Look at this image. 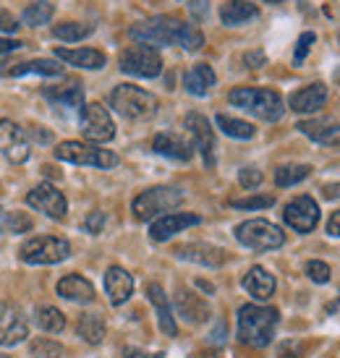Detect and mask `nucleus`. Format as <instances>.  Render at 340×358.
Instances as JSON below:
<instances>
[{
  "label": "nucleus",
  "instance_id": "f257e3e1",
  "mask_svg": "<svg viewBox=\"0 0 340 358\" xmlns=\"http://www.w3.org/2000/svg\"><path fill=\"white\" fill-rule=\"evenodd\" d=\"M278 308L254 306L246 303L239 311V340L249 348H264L270 345L275 327H278Z\"/></svg>",
  "mask_w": 340,
  "mask_h": 358
},
{
  "label": "nucleus",
  "instance_id": "f03ea898",
  "mask_svg": "<svg viewBox=\"0 0 340 358\" xmlns=\"http://www.w3.org/2000/svg\"><path fill=\"white\" fill-rule=\"evenodd\" d=\"M228 102L233 108H241L251 113L260 120H275L283 118V97L275 90H260V87H239L228 94Z\"/></svg>",
  "mask_w": 340,
  "mask_h": 358
},
{
  "label": "nucleus",
  "instance_id": "7ed1b4c3",
  "mask_svg": "<svg viewBox=\"0 0 340 358\" xmlns=\"http://www.w3.org/2000/svg\"><path fill=\"white\" fill-rule=\"evenodd\" d=\"M186 29V21L176 19V16H152V19L136 21L129 29V37L136 40L139 45H180Z\"/></svg>",
  "mask_w": 340,
  "mask_h": 358
},
{
  "label": "nucleus",
  "instance_id": "20e7f679",
  "mask_svg": "<svg viewBox=\"0 0 340 358\" xmlns=\"http://www.w3.org/2000/svg\"><path fill=\"white\" fill-rule=\"evenodd\" d=\"M111 105L118 110L123 118L144 120L155 115L157 97L150 94L147 90H141V87H134V84H118V87L111 92Z\"/></svg>",
  "mask_w": 340,
  "mask_h": 358
},
{
  "label": "nucleus",
  "instance_id": "39448f33",
  "mask_svg": "<svg viewBox=\"0 0 340 358\" xmlns=\"http://www.w3.org/2000/svg\"><path fill=\"white\" fill-rule=\"evenodd\" d=\"M236 238L241 246L254 251H272L285 243V233L267 220H246L236 228Z\"/></svg>",
  "mask_w": 340,
  "mask_h": 358
},
{
  "label": "nucleus",
  "instance_id": "423d86ee",
  "mask_svg": "<svg viewBox=\"0 0 340 358\" xmlns=\"http://www.w3.org/2000/svg\"><path fill=\"white\" fill-rule=\"evenodd\" d=\"M183 201V194L178 189H170V186H155V189L141 191L139 196L134 199L131 209H134V217L147 222V220L157 217L160 212H170Z\"/></svg>",
  "mask_w": 340,
  "mask_h": 358
},
{
  "label": "nucleus",
  "instance_id": "0eeeda50",
  "mask_svg": "<svg viewBox=\"0 0 340 358\" xmlns=\"http://www.w3.org/2000/svg\"><path fill=\"white\" fill-rule=\"evenodd\" d=\"M55 157L63 162H73V165H92V168H115L118 157L111 150H100L94 144H84V141H60L55 147Z\"/></svg>",
  "mask_w": 340,
  "mask_h": 358
},
{
  "label": "nucleus",
  "instance_id": "6e6552de",
  "mask_svg": "<svg viewBox=\"0 0 340 358\" xmlns=\"http://www.w3.org/2000/svg\"><path fill=\"white\" fill-rule=\"evenodd\" d=\"M118 66L123 73L129 76H139V79H155L160 76L162 71V58L157 48H150V45H131L120 52Z\"/></svg>",
  "mask_w": 340,
  "mask_h": 358
},
{
  "label": "nucleus",
  "instance_id": "1a4fd4ad",
  "mask_svg": "<svg viewBox=\"0 0 340 358\" xmlns=\"http://www.w3.org/2000/svg\"><path fill=\"white\" fill-rule=\"evenodd\" d=\"M19 254L27 264H58L69 259L71 246L69 241L58 236H34L21 246Z\"/></svg>",
  "mask_w": 340,
  "mask_h": 358
},
{
  "label": "nucleus",
  "instance_id": "9d476101",
  "mask_svg": "<svg viewBox=\"0 0 340 358\" xmlns=\"http://www.w3.org/2000/svg\"><path fill=\"white\" fill-rule=\"evenodd\" d=\"M79 126H81V134L92 144H105V141H111L115 136V123H113L111 113L102 108L100 102L81 105Z\"/></svg>",
  "mask_w": 340,
  "mask_h": 358
},
{
  "label": "nucleus",
  "instance_id": "9b49d317",
  "mask_svg": "<svg viewBox=\"0 0 340 358\" xmlns=\"http://www.w3.org/2000/svg\"><path fill=\"white\" fill-rule=\"evenodd\" d=\"M0 152H3L6 159L13 162V165L27 162L31 152L27 131L21 129L19 123H13V120H8V118L0 120Z\"/></svg>",
  "mask_w": 340,
  "mask_h": 358
},
{
  "label": "nucleus",
  "instance_id": "f8f14e48",
  "mask_svg": "<svg viewBox=\"0 0 340 358\" xmlns=\"http://www.w3.org/2000/svg\"><path fill=\"white\" fill-rule=\"evenodd\" d=\"M283 220H285L296 233H309V230H314L317 222H320V207H317V201L311 199V196H296L293 201L285 204Z\"/></svg>",
  "mask_w": 340,
  "mask_h": 358
},
{
  "label": "nucleus",
  "instance_id": "ddd939ff",
  "mask_svg": "<svg viewBox=\"0 0 340 358\" xmlns=\"http://www.w3.org/2000/svg\"><path fill=\"white\" fill-rule=\"evenodd\" d=\"M27 204L52 220H63L66 217V209H69L66 196H63L52 183H40V186H34V189L27 194Z\"/></svg>",
  "mask_w": 340,
  "mask_h": 358
},
{
  "label": "nucleus",
  "instance_id": "4468645a",
  "mask_svg": "<svg viewBox=\"0 0 340 358\" xmlns=\"http://www.w3.org/2000/svg\"><path fill=\"white\" fill-rule=\"evenodd\" d=\"M186 129L194 136V144L201 152L207 168H212L215 165V131H212L210 120L204 118V115H199V113H189L186 115Z\"/></svg>",
  "mask_w": 340,
  "mask_h": 358
},
{
  "label": "nucleus",
  "instance_id": "2eb2a0df",
  "mask_svg": "<svg viewBox=\"0 0 340 358\" xmlns=\"http://www.w3.org/2000/svg\"><path fill=\"white\" fill-rule=\"evenodd\" d=\"M29 335V322L16 306H6L0 311V345H19Z\"/></svg>",
  "mask_w": 340,
  "mask_h": 358
},
{
  "label": "nucleus",
  "instance_id": "dca6fc26",
  "mask_svg": "<svg viewBox=\"0 0 340 358\" xmlns=\"http://www.w3.org/2000/svg\"><path fill=\"white\" fill-rule=\"evenodd\" d=\"M201 220L199 215H191V212H173V215H165V217L155 220L150 228L152 241H168L170 236H176L180 230L191 228V225H199Z\"/></svg>",
  "mask_w": 340,
  "mask_h": 358
},
{
  "label": "nucleus",
  "instance_id": "f3484780",
  "mask_svg": "<svg viewBox=\"0 0 340 358\" xmlns=\"http://www.w3.org/2000/svg\"><path fill=\"white\" fill-rule=\"evenodd\" d=\"M325 102H327V87L317 81V84H309L304 90L293 92L288 105L296 113H317L320 108H325Z\"/></svg>",
  "mask_w": 340,
  "mask_h": 358
},
{
  "label": "nucleus",
  "instance_id": "a211bd4d",
  "mask_svg": "<svg viewBox=\"0 0 340 358\" xmlns=\"http://www.w3.org/2000/svg\"><path fill=\"white\" fill-rule=\"evenodd\" d=\"M180 259L186 262H194V264H204V267H220L225 264V251L218 249V246H210V243H186L176 251Z\"/></svg>",
  "mask_w": 340,
  "mask_h": 358
},
{
  "label": "nucleus",
  "instance_id": "6ab92c4d",
  "mask_svg": "<svg viewBox=\"0 0 340 358\" xmlns=\"http://www.w3.org/2000/svg\"><path fill=\"white\" fill-rule=\"evenodd\" d=\"M105 290H108V296H111L113 303L120 306V303L129 301L131 290H134V278H131L123 267H111L108 275H105Z\"/></svg>",
  "mask_w": 340,
  "mask_h": 358
},
{
  "label": "nucleus",
  "instance_id": "aec40b11",
  "mask_svg": "<svg viewBox=\"0 0 340 358\" xmlns=\"http://www.w3.org/2000/svg\"><path fill=\"white\" fill-rule=\"evenodd\" d=\"M58 296L73 301V303H90L94 301V285L81 275H66L58 282Z\"/></svg>",
  "mask_w": 340,
  "mask_h": 358
},
{
  "label": "nucleus",
  "instance_id": "412c9836",
  "mask_svg": "<svg viewBox=\"0 0 340 358\" xmlns=\"http://www.w3.org/2000/svg\"><path fill=\"white\" fill-rule=\"evenodd\" d=\"M296 129L301 134H306L309 139L320 141V144H338L340 141V123L327 118H317V120H301Z\"/></svg>",
  "mask_w": 340,
  "mask_h": 358
},
{
  "label": "nucleus",
  "instance_id": "4be33fe9",
  "mask_svg": "<svg viewBox=\"0 0 340 358\" xmlns=\"http://www.w3.org/2000/svg\"><path fill=\"white\" fill-rule=\"evenodd\" d=\"M183 87H186V92L194 94V97H204V94L215 87V71H212V66H207V63L191 66V69L183 73Z\"/></svg>",
  "mask_w": 340,
  "mask_h": 358
},
{
  "label": "nucleus",
  "instance_id": "5701e85b",
  "mask_svg": "<svg viewBox=\"0 0 340 358\" xmlns=\"http://www.w3.org/2000/svg\"><path fill=\"white\" fill-rule=\"evenodd\" d=\"M152 150L162 155V157L178 159V162L191 159V144L180 139L178 134H157L155 141H152Z\"/></svg>",
  "mask_w": 340,
  "mask_h": 358
},
{
  "label": "nucleus",
  "instance_id": "b1692460",
  "mask_svg": "<svg viewBox=\"0 0 340 358\" xmlns=\"http://www.w3.org/2000/svg\"><path fill=\"white\" fill-rule=\"evenodd\" d=\"M55 58L66 60V63H71V66H79V69H90V71H97V69H102V66L108 63L105 52L92 50V48H79V50L58 48V50H55Z\"/></svg>",
  "mask_w": 340,
  "mask_h": 358
},
{
  "label": "nucleus",
  "instance_id": "393cba45",
  "mask_svg": "<svg viewBox=\"0 0 340 358\" xmlns=\"http://www.w3.org/2000/svg\"><path fill=\"white\" fill-rule=\"evenodd\" d=\"M243 288L249 296L260 301H267L275 293V278H272L270 272L264 267H251L246 272V278H243Z\"/></svg>",
  "mask_w": 340,
  "mask_h": 358
},
{
  "label": "nucleus",
  "instance_id": "a878e982",
  "mask_svg": "<svg viewBox=\"0 0 340 358\" xmlns=\"http://www.w3.org/2000/svg\"><path fill=\"white\" fill-rule=\"evenodd\" d=\"M257 16H260V8L249 0H228L220 8V19L225 27H241Z\"/></svg>",
  "mask_w": 340,
  "mask_h": 358
},
{
  "label": "nucleus",
  "instance_id": "bb28decb",
  "mask_svg": "<svg viewBox=\"0 0 340 358\" xmlns=\"http://www.w3.org/2000/svg\"><path fill=\"white\" fill-rule=\"evenodd\" d=\"M176 306H178V314L186 322H191V324H197V322H204L207 319V314H210V308H207V303L199 299V296H194V293H189V290H178V296H176Z\"/></svg>",
  "mask_w": 340,
  "mask_h": 358
},
{
  "label": "nucleus",
  "instance_id": "cd10ccee",
  "mask_svg": "<svg viewBox=\"0 0 340 358\" xmlns=\"http://www.w3.org/2000/svg\"><path fill=\"white\" fill-rule=\"evenodd\" d=\"M6 73L13 76V79L29 76V73H37V76H60V73H63V66H58L55 60L37 58V60H27V63H16V66H10Z\"/></svg>",
  "mask_w": 340,
  "mask_h": 358
},
{
  "label": "nucleus",
  "instance_id": "c85d7f7f",
  "mask_svg": "<svg viewBox=\"0 0 340 358\" xmlns=\"http://www.w3.org/2000/svg\"><path fill=\"white\" fill-rule=\"evenodd\" d=\"M147 293H150V301L155 303V308H157V317H160L162 332L173 338V335L178 332V327H176V319H173V314H170L168 299H165V290H162L160 285H150V288H147Z\"/></svg>",
  "mask_w": 340,
  "mask_h": 358
},
{
  "label": "nucleus",
  "instance_id": "c756f323",
  "mask_svg": "<svg viewBox=\"0 0 340 358\" xmlns=\"http://www.w3.org/2000/svg\"><path fill=\"white\" fill-rule=\"evenodd\" d=\"M45 97L52 100L55 105H63V108H81L84 102V90L81 84H66V87H52V90H45Z\"/></svg>",
  "mask_w": 340,
  "mask_h": 358
},
{
  "label": "nucleus",
  "instance_id": "7c9ffc66",
  "mask_svg": "<svg viewBox=\"0 0 340 358\" xmlns=\"http://www.w3.org/2000/svg\"><path fill=\"white\" fill-rule=\"evenodd\" d=\"M94 31V24H81V21H63L52 27V37H58L63 42H79L84 37H90Z\"/></svg>",
  "mask_w": 340,
  "mask_h": 358
},
{
  "label": "nucleus",
  "instance_id": "2f4dec72",
  "mask_svg": "<svg viewBox=\"0 0 340 358\" xmlns=\"http://www.w3.org/2000/svg\"><path fill=\"white\" fill-rule=\"evenodd\" d=\"M79 335L87 343H92V345H97V343H102V338H105V322H102L97 314H81L79 319Z\"/></svg>",
  "mask_w": 340,
  "mask_h": 358
},
{
  "label": "nucleus",
  "instance_id": "473e14b6",
  "mask_svg": "<svg viewBox=\"0 0 340 358\" xmlns=\"http://www.w3.org/2000/svg\"><path fill=\"white\" fill-rule=\"evenodd\" d=\"M218 126L230 139H251L254 136V126L246 120L233 118V115H218Z\"/></svg>",
  "mask_w": 340,
  "mask_h": 358
},
{
  "label": "nucleus",
  "instance_id": "72a5a7b5",
  "mask_svg": "<svg viewBox=\"0 0 340 358\" xmlns=\"http://www.w3.org/2000/svg\"><path fill=\"white\" fill-rule=\"evenodd\" d=\"M52 13H55V6L48 3V0H37V3H31L24 8V24H29V27H42V24H48L52 19Z\"/></svg>",
  "mask_w": 340,
  "mask_h": 358
},
{
  "label": "nucleus",
  "instance_id": "f704fd0d",
  "mask_svg": "<svg viewBox=\"0 0 340 358\" xmlns=\"http://www.w3.org/2000/svg\"><path fill=\"white\" fill-rule=\"evenodd\" d=\"M311 173L309 165H283V168L275 170V183L278 186H296V183H301V180L306 178Z\"/></svg>",
  "mask_w": 340,
  "mask_h": 358
},
{
  "label": "nucleus",
  "instance_id": "c9c22d12",
  "mask_svg": "<svg viewBox=\"0 0 340 358\" xmlns=\"http://www.w3.org/2000/svg\"><path fill=\"white\" fill-rule=\"evenodd\" d=\"M37 324H40L45 332H60V329L66 327V317H63V311L52 306H42L37 311Z\"/></svg>",
  "mask_w": 340,
  "mask_h": 358
},
{
  "label": "nucleus",
  "instance_id": "e433bc0d",
  "mask_svg": "<svg viewBox=\"0 0 340 358\" xmlns=\"http://www.w3.org/2000/svg\"><path fill=\"white\" fill-rule=\"evenodd\" d=\"M60 353H63L60 343H55L50 338H37L31 343V356L34 358H58Z\"/></svg>",
  "mask_w": 340,
  "mask_h": 358
},
{
  "label": "nucleus",
  "instance_id": "4c0bfd02",
  "mask_svg": "<svg viewBox=\"0 0 340 358\" xmlns=\"http://www.w3.org/2000/svg\"><path fill=\"white\" fill-rule=\"evenodd\" d=\"M275 204V196L262 194V196H246V199H230V207L236 209H264Z\"/></svg>",
  "mask_w": 340,
  "mask_h": 358
},
{
  "label": "nucleus",
  "instance_id": "58836bf2",
  "mask_svg": "<svg viewBox=\"0 0 340 358\" xmlns=\"http://www.w3.org/2000/svg\"><path fill=\"white\" fill-rule=\"evenodd\" d=\"M201 45H204V34L199 31V27H194V24H186V29H183V37H180V48L183 50H199Z\"/></svg>",
  "mask_w": 340,
  "mask_h": 358
},
{
  "label": "nucleus",
  "instance_id": "ea45409f",
  "mask_svg": "<svg viewBox=\"0 0 340 358\" xmlns=\"http://www.w3.org/2000/svg\"><path fill=\"white\" fill-rule=\"evenodd\" d=\"M314 31H304L299 37V42H296V52H293V63L299 66V63H304V58L309 55V50H311V45H314Z\"/></svg>",
  "mask_w": 340,
  "mask_h": 358
},
{
  "label": "nucleus",
  "instance_id": "a19ab883",
  "mask_svg": "<svg viewBox=\"0 0 340 358\" xmlns=\"http://www.w3.org/2000/svg\"><path fill=\"white\" fill-rule=\"evenodd\" d=\"M31 230V220L24 212H10L8 222H6V233H27Z\"/></svg>",
  "mask_w": 340,
  "mask_h": 358
},
{
  "label": "nucleus",
  "instance_id": "79ce46f5",
  "mask_svg": "<svg viewBox=\"0 0 340 358\" xmlns=\"http://www.w3.org/2000/svg\"><path fill=\"white\" fill-rule=\"evenodd\" d=\"M306 275H309L314 282H327V280H330V267H327L325 262H317V259H314V262L306 264Z\"/></svg>",
  "mask_w": 340,
  "mask_h": 358
},
{
  "label": "nucleus",
  "instance_id": "37998d69",
  "mask_svg": "<svg viewBox=\"0 0 340 358\" xmlns=\"http://www.w3.org/2000/svg\"><path fill=\"white\" fill-rule=\"evenodd\" d=\"M239 183L243 186V189H257L262 183V170H257V168H243L239 173Z\"/></svg>",
  "mask_w": 340,
  "mask_h": 358
},
{
  "label": "nucleus",
  "instance_id": "c03bdc74",
  "mask_svg": "<svg viewBox=\"0 0 340 358\" xmlns=\"http://www.w3.org/2000/svg\"><path fill=\"white\" fill-rule=\"evenodd\" d=\"M102 225H105V215L102 212H92L90 217H87V222H84V230L87 233H100Z\"/></svg>",
  "mask_w": 340,
  "mask_h": 358
},
{
  "label": "nucleus",
  "instance_id": "a18cd8bd",
  "mask_svg": "<svg viewBox=\"0 0 340 358\" xmlns=\"http://www.w3.org/2000/svg\"><path fill=\"white\" fill-rule=\"evenodd\" d=\"M189 10L194 19H204L207 10H210V3L207 0H189Z\"/></svg>",
  "mask_w": 340,
  "mask_h": 358
},
{
  "label": "nucleus",
  "instance_id": "49530a36",
  "mask_svg": "<svg viewBox=\"0 0 340 358\" xmlns=\"http://www.w3.org/2000/svg\"><path fill=\"white\" fill-rule=\"evenodd\" d=\"M243 60H246V66H249V69H262V66H264V52L262 50H254V52H246V55H243Z\"/></svg>",
  "mask_w": 340,
  "mask_h": 358
},
{
  "label": "nucleus",
  "instance_id": "de8ad7c7",
  "mask_svg": "<svg viewBox=\"0 0 340 358\" xmlns=\"http://www.w3.org/2000/svg\"><path fill=\"white\" fill-rule=\"evenodd\" d=\"M0 29H3V31H16V29H19V21L13 19L8 10H0Z\"/></svg>",
  "mask_w": 340,
  "mask_h": 358
},
{
  "label": "nucleus",
  "instance_id": "09e8293b",
  "mask_svg": "<svg viewBox=\"0 0 340 358\" xmlns=\"http://www.w3.org/2000/svg\"><path fill=\"white\" fill-rule=\"evenodd\" d=\"M19 48H24V42H19V40H8V37H0V55H3V52L19 50Z\"/></svg>",
  "mask_w": 340,
  "mask_h": 358
},
{
  "label": "nucleus",
  "instance_id": "8fccbe9b",
  "mask_svg": "<svg viewBox=\"0 0 340 358\" xmlns=\"http://www.w3.org/2000/svg\"><path fill=\"white\" fill-rule=\"evenodd\" d=\"M123 358H162L160 353H144L139 348H126L123 350Z\"/></svg>",
  "mask_w": 340,
  "mask_h": 358
},
{
  "label": "nucleus",
  "instance_id": "3c124183",
  "mask_svg": "<svg viewBox=\"0 0 340 358\" xmlns=\"http://www.w3.org/2000/svg\"><path fill=\"white\" fill-rule=\"evenodd\" d=\"M299 345L296 343H283L281 345V358H299Z\"/></svg>",
  "mask_w": 340,
  "mask_h": 358
},
{
  "label": "nucleus",
  "instance_id": "603ef678",
  "mask_svg": "<svg viewBox=\"0 0 340 358\" xmlns=\"http://www.w3.org/2000/svg\"><path fill=\"white\" fill-rule=\"evenodd\" d=\"M327 233H330V236H335V238H340V209H338V212H332L330 222H327Z\"/></svg>",
  "mask_w": 340,
  "mask_h": 358
},
{
  "label": "nucleus",
  "instance_id": "864d4df0",
  "mask_svg": "<svg viewBox=\"0 0 340 358\" xmlns=\"http://www.w3.org/2000/svg\"><path fill=\"white\" fill-rule=\"evenodd\" d=\"M322 194H325L327 199H340V183H325V186H322Z\"/></svg>",
  "mask_w": 340,
  "mask_h": 358
},
{
  "label": "nucleus",
  "instance_id": "5fc2aeb1",
  "mask_svg": "<svg viewBox=\"0 0 340 358\" xmlns=\"http://www.w3.org/2000/svg\"><path fill=\"white\" fill-rule=\"evenodd\" d=\"M6 222H8V212H3V209H0V236L6 233Z\"/></svg>",
  "mask_w": 340,
  "mask_h": 358
},
{
  "label": "nucleus",
  "instance_id": "6e6d98bb",
  "mask_svg": "<svg viewBox=\"0 0 340 358\" xmlns=\"http://www.w3.org/2000/svg\"><path fill=\"white\" fill-rule=\"evenodd\" d=\"M267 3H283V0H267Z\"/></svg>",
  "mask_w": 340,
  "mask_h": 358
},
{
  "label": "nucleus",
  "instance_id": "4d7b16f0",
  "mask_svg": "<svg viewBox=\"0 0 340 358\" xmlns=\"http://www.w3.org/2000/svg\"><path fill=\"white\" fill-rule=\"evenodd\" d=\"M0 358H8V356H0Z\"/></svg>",
  "mask_w": 340,
  "mask_h": 358
}]
</instances>
